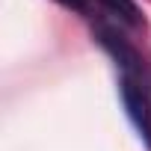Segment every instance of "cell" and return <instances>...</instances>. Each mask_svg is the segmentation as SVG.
Instances as JSON below:
<instances>
[{
    "label": "cell",
    "mask_w": 151,
    "mask_h": 151,
    "mask_svg": "<svg viewBox=\"0 0 151 151\" xmlns=\"http://www.w3.org/2000/svg\"><path fill=\"white\" fill-rule=\"evenodd\" d=\"M95 36L119 68V92H122L124 113L136 127L139 139L151 151V68L145 65L142 53L130 45V39L122 33V27L95 24Z\"/></svg>",
    "instance_id": "1"
},
{
    "label": "cell",
    "mask_w": 151,
    "mask_h": 151,
    "mask_svg": "<svg viewBox=\"0 0 151 151\" xmlns=\"http://www.w3.org/2000/svg\"><path fill=\"white\" fill-rule=\"evenodd\" d=\"M89 18L98 15L95 24H116V27H139L142 12L133 0H86Z\"/></svg>",
    "instance_id": "2"
},
{
    "label": "cell",
    "mask_w": 151,
    "mask_h": 151,
    "mask_svg": "<svg viewBox=\"0 0 151 151\" xmlns=\"http://www.w3.org/2000/svg\"><path fill=\"white\" fill-rule=\"evenodd\" d=\"M59 6L71 9V12H77V15H86L89 18V6H86V0H56Z\"/></svg>",
    "instance_id": "3"
}]
</instances>
